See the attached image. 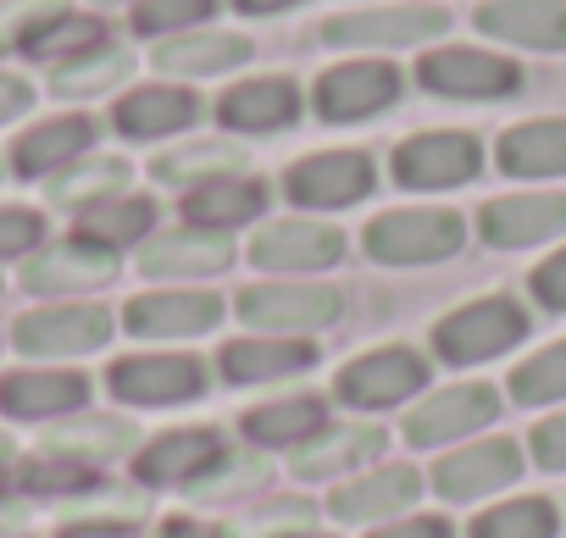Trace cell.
Listing matches in <instances>:
<instances>
[{"mask_svg":"<svg viewBox=\"0 0 566 538\" xmlns=\"http://www.w3.org/2000/svg\"><path fill=\"white\" fill-rule=\"evenodd\" d=\"M266 200H272V189H266L261 178L233 172V178H211V183L189 189V194H184V217H189V228H217V233H228V228L255 222V217L266 211Z\"/></svg>","mask_w":566,"mask_h":538,"instance_id":"cell-29","label":"cell"},{"mask_svg":"<svg viewBox=\"0 0 566 538\" xmlns=\"http://www.w3.org/2000/svg\"><path fill=\"white\" fill-rule=\"evenodd\" d=\"M222 0H134V34L150 40H172V34H195L206 18H217Z\"/></svg>","mask_w":566,"mask_h":538,"instance_id":"cell-41","label":"cell"},{"mask_svg":"<svg viewBox=\"0 0 566 538\" xmlns=\"http://www.w3.org/2000/svg\"><path fill=\"white\" fill-rule=\"evenodd\" d=\"M150 510V499H145V488H123V483H101L95 494H84V499H73V516L67 521H123V527H134L139 516Z\"/></svg>","mask_w":566,"mask_h":538,"instance_id":"cell-43","label":"cell"},{"mask_svg":"<svg viewBox=\"0 0 566 538\" xmlns=\"http://www.w3.org/2000/svg\"><path fill=\"white\" fill-rule=\"evenodd\" d=\"M373 538H455V527L444 516H411V521H395V527H384Z\"/></svg>","mask_w":566,"mask_h":538,"instance_id":"cell-49","label":"cell"},{"mask_svg":"<svg viewBox=\"0 0 566 538\" xmlns=\"http://www.w3.org/2000/svg\"><path fill=\"white\" fill-rule=\"evenodd\" d=\"M167 78H211V73H233L250 62V40L244 34H222V29H195V34H172L156 45L150 56Z\"/></svg>","mask_w":566,"mask_h":538,"instance_id":"cell-28","label":"cell"},{"mask_svg":"<svg viewBox=\"0 0 566 538\" xmlns=\"http://www.w3.org/2000/svg\"><path fill=\"white\" fill-rule=\"evenodd\" d=\"M384 444H389V433H384V428H373V422L317 428L306 444H295V455H290V472H295L301 483H317V477H345L350 466H367V461H378V455H384Z\"/></svg>","mask_w":566,"mask_h":538,"instance_id":"cell-24","label":"cell"},{"mask_svg":"<svg viewBox=\"0 0 566 538\" xmlns=\"http://www.w3.org/2000/svg\"><path fill=\"white\" fill-rule=\"evenodd\" d=\"M18 527H29V505H23L12 488H0V538L18 532Z\"/></svg>","mask_w":566,"mask_h":538,"instance_id":"cell-52","label":"cell"},{"mask_svg":"<svg viewBox=\"0 0 566 538\" xmlns=\"http://www.w3.org/2000/svg\"><path fill=\"white\" fill-rule=\"evenodd\" d=\"M511 400L516 405H549V400H566V339L527 356L516 372H511Z\"/></svg>","mask_w":566,"mask_h":538,"instance_id":"cell-42","label":"cell"},{"mask_svg":"<svg viewBox=\"0 0 566 538\" xmlns=\"http://www.w3.org/2000/svg\"><path fill=\"white\" fill-rule=\"evenodd\" d=\"M123 323L139 339H195V334H211L222 323V300L217 295H200V289L139 295V300H128Z\"/></svg>","mask_w":566,"mask_h":538,"instance_id":"cell-23","label":"cell"},{"mask_svg":"<svg viewBox=\"0 0 566 538\" xmlns=\"http://www.w3.org/2000/svg\"><path fill=\"white\" fill-rule=\"evenodd\" d=\"M417 84L439 101H505L522 89V67L494 51L472 45H439L417 62Z\"/></svg>","mask_w":566,"mask_h":538,"instance_id":"cell-3","label":"cell"},{"mask_svg":"<svg viewBox=\"0 0 566 538\" xmlns=\"http://www.w3.org/2000/svg\"><path fill=\"white\" fill-rule=\"evenodd\" d=\"M217 123L233 134H283L301 123V84L295 78H244L233 89H222L217 101Z\"/></svg>","mask_w":566,"mask_h":538,"instance_id":"cell-19","label":"cell"},{"mask_svg":"<svg viewBox=\"0 0 566 538\" xmlns=\"http://www.w3.org/2000/svg\"><path fill=\"white\" fill-rule=\"evenodd\" d=\"M361 244L384 266H433L467 244V222L461 211H444V205H406V211L373 217Z\"/></svg>","mask_w":566,"mask_h":538,"instance_id":"cell-1","label":"cell"},{"mask_svg":"<svg viewBox=\"0 0 566 538\" xmlns=\"http://www.w3.org/2000/svg\"><path fill=\"white\" fill-rule=\"evenodd\" d=\"M101 7H112V0H101Z\"/></svg>","mask_w":566,"mask_h":538,"instance_id":"cell-56","label":"cell"},{"mask_svg":"<svg viewBox=\"0 0 566 538\" xmlns=\"http://www.w3.org/2000/svg\"><path fill=\"white\" fill-rule=\"evenodd\" d=\"M422 488H428V477H422L417 466L395 461V466H384V472H367V477H356V483H339V488L328 494V510H334L345 527L389 521L395 510L417 505V494H422Z\"/></svg>","mask_w":566,"mask_h":538,"instance_id":"cell-21","label":"cell"},{"mask_svg":"<svg viewBox=\"0 0 566 538\" xmlns=\"http://www.w3.org/2000/svg\"><path fill=\"white\" fill-rule=\"evenodd\" d=\"M378 189V167L367 150H317L283 172V194L306 211H345Z\"/></svg>","mask_w":566,"mask_h":538,"instance_id":"cell-7","label":"cell"},{"mask_svg":"<svg viewBox=\"0 0 566 538\" xmlns=\"http://www.w3.org/2000/svg\"><path fill=\"white\" fill-rule=\"evenodd\" d=\"M527 439H533V461H538V466L566 472V411H560V416H549V422H538Z\"/></svg>","mask_w":566,"mask_h":538,"instance_id":"cell-47","label":"cell"},{"mask_svg":"<svg viewBox=\"0 0 566 538\" xmlns=\"http://www.w3.org/2000/svg\"><path fill=\"white\" fill-rule=\"evenodd\" d=\"M450 34L444 7H367V12H339L323 23V45L339 51H406Z\"/></svg>","mask_w":566,"mask_h":538,"instance_id":"cell-4","label":"cell"},{"mask_svg":"<svg viewBox=\"0 0 566 538\" xmlns=\"http://www.w3.org/2000/svg\"><path fill=\"white\" fill-rule=\"evenodd\" d=\"M400 89H406V78H400L395 62L361 56V62L328 67V73L312 84V112H317L323 123H367V117L389 112V106L400 101Z\"/></svg>","mask_w":566,"mask_h":538,"instance_id":"cell-6","label":"cell"},{"mask_svg":"<svg viewBox=\"0 0 566 538\" xmlns=\"http://www.w3.org/2000/svg\"><path fill=\"white\" fill-rule=\"evenodd\" d=\"M90 400V378L84 372H56V367H29V372H7L0 378V411L40 422V416H67Z\"/></svg>","mask_w":566,"mask_h":538,"instance_id":"cell-26","label":"cell"},{"mask_svg":"<svg viewBox=\"0 0 566 538\" xmlns=\"http://www.w3.org/2000/svg\"><path fill=\"white\" fill-rule=\"evenodd\" d=\"M62 538H139V532L123 527V521H67Z\"/></svg>","mask_w":566,"mask_h":538,"instance_id":"cell-50","label":"cell"},{"mask_svg":"<svg viewBox=\"0 0 566 538\" xmlns=\"http://www.w3.org/2000/svg\"><path fill=\"white\" fill-rule=\"evenodd\" d=\"M323 416H328V405L317 400V394H290V400H272V405H255V411H244V439L250 444H261V450H295V444H306L317 428H323Z\"/></svg>","mask_w":566,"mask_h":538,"instance_id":"cell-33","label":"cell"},{"mask_svg":"<svg viewBox=\"0 0 566 538\" xmlns=\"http://www.w3.org/2000/svg\"><path fill=\"white\" fill-rule=\"evenodd\" d=\"M0 466H12V439L0 433Z\"/></svg>","mask_w":566,"mask_h":538,"instance_id":"cell-54","label":"cell"},{"mask_svg":"<svg viewBox=\"0 0 566 538\" xmlns=\"http://www.w3.org/2000/svg\"><path fill=\"white\" fill-rule=\"evenodd\" d=\"M317 367V345L306 339H233L222 345V378L228 383H277Z\"/></svg>","mask_w":566,"mask_h":538,"instance_id":"cell-31","label":"cell"},{"mask_svg":"<svg viewBox=\"0 0 566 538\" xmlns=\"http://www.w3.org/2000/svg\"><path fill=\"white\" fill-rule=\"evenodd\" d=\"M467 538H555V505L549 499H505L494 510H483Z\"/></svg>","mask_w":566,"mask_h":538,"instance_id":"cell-39","label":"cell"},{"mask_svg":"<svg viewBox=\"0 0 566 538\" xmlns=\"http://www.w3.org/2000/svg\"><path fill=\"white\" fill-rule=\"evenodd\" d=\"M161 538H233L228 527H200V521H189V516H167L161 521Z\"/></svg>","mask_w":566,"mask_h":538,"instance_id":"cell-51","label":"cell"},{"mask_svg":"<svg viewBox=\"0 0 566 538\" xmlns=\"http://www.w3.org/2000/svg\"><path fill=\"white\" fill-rule=\"evenodd\" d=\"M250 261L261 273H323V266L345 261V233L328 222H306V217L266 222L250 239Z\"/></svg>","mask_w":566,"mask_h":538,"instance_id":"cell-10","label":"cell"},{"mask_svg":"<svg viewBox=\"0 0 566 538\" xmlns=\"http://www.w3.org/2000/svg\"><path fill=\"white\" fill-rule=\"evenodd\" d=\"M472 23L522 51H566V0H483Z\"/></svg>","mask_w":566,"mask_h":538,"instance_id":"cell-20","label":"cell"},{"mask_svg":"<svg viewBox=\"0 0 566 538\" xmlns=\"http://www.w3.org/2000/svg\"><path fill=\"white\" fill-rule=\"evenodd\" d=\"M261 483H266V455L255 444H244V450H228L206 477H195L184 488V499L189 505H228V499H239V494H250Z\"/></svg>","mask_w":566,"mask_h":538,"instance_id":"cell-38","label":"cell"},{"mask_svg":"<svg viewBox=\"0 0 566 538\" xmlns=\"http://www.w3.org/2000/svg\"><path fill=\"white\" fill-rule=\"evenodd\" d=\"M134 439H139V428H134L128 416H73V422H62V428L45 433V455H62V461H84V466H95V461H117V455H128Z\"/></svg>","mask_w":566,"mask_h":538,"instance_id":"cell-32","label":"cell"},{"mask_svg":"<svg viewBox=\"0 0 566 538\" xmlns=\"http://www.w3.org/2000/svg\"><path fill=\"white\" fill-rule=\"evenodd\" d=\"M290 538H323V532H290Z\"/></svg>","mask_w":566,"mask_h":538,"instance_id":"cell-55","label":"cell"},{"mask_svg":"<svg viewBox=\"0 0 566 538\" xmlns=\"http://www.w3.org/2000/svg\"><path fill=\"white\" fill-rule=\"evenodd\" d=\"M128 73H134V56H128L123 45H101V51H90V56H73V62L51 67V89H56L62 101H90V95L117 89Z\"/></svg>","mask_w":566,"mask_h":538,"instance_id":"cell-37","label":"cell"},{"mask_svg":"<svg viewBox=\"0 0 566 538\" xmlns=\"http://www.w3.org/2000/svg\"><path fill=\"white\" fill-rule=\"evenodd\" d=\"M34 106V84L18 78V73H0V123H12Z\"/></svg>","mask_w":566,"mask_h":538,"instance_id":"cell-48","label":"cell"},{"mask_svg":"<svg viewBox=\"0 0 566 538\" xmlns=\"http://www.w3.org/2000/svg\"><path fill=\"white\" fill-rule=\"evenodd\" d=\"M23 494H40V499H84L101 488V477L84 466V461H62V455H40L18 472Z\"/></svg>","mask_w":566,"mask_h":538,"instance_id":"cell-40","label":"cell"},{"mask_svg":"<svg viewBox=\"0 0 566 538\" xmlns=\"http://www.w3.org/2000/svg\"><path fill=\"white\" fill-rule=\"evenodd\" d=\"M422 383H428V356H417L411 345H389V350L350 361L334 378V394L356 411H389V405L422 394Z\"/></svg>","mask_w":566,"mask_h":538,"instance_id":"cell-8","label":"cell"},{"mask_svg":"<svg viewBox=\"0 0 566 538\" xmlns=\"http://www.w3.org/2000/svg\"><path fill=\"white\" fill-rule=\"evenodd\" d=\"M533 300L538 306H549V312H566V250H555L549 261H538L533 266Z\"/></svg>","mask_w":566,"mask_h":538,"instance_id":"cell-46","label":"cell"},{"mask_svg":"<svg viewBox=\"0 0 566 538\" xmlns=\"http://www.w3.org/2000/svg\"><path fill=\"white\" fill-rule=\"evenodd\" d=\"M200 95L184 89V84H139L117 101L112 123L123 139H167V134H184L200 123Z\"/></svg>","mask_w":566,"mask_h":538,"instance_id":"cell-22","label":"cell"},{"mask_svg":"<svg viewBox=\"0 0 566 538\" xmlns=\"http://www.w3.org/2000/svg\"><path fill=\"white\" fill-rule=\"evenodd\" d=\"M128 161L123 156H95V161H73V167H62L51 183H45V194H51V205H67V211H90V205H101V200H112V194H128Z\"/></svg>","mask_w":566,"mask_h":538,"instance_id":"cell-35","label":"cell"},{"mask_svg":"<svg viewBox=\"0 0 566 538\" xmlns=\"http://www.w3.org/2000/svg\"><path fill=\"white\" fill-rule=\"evenodd\" d=\"M117 273H123L117 250H101V244L73 233L67 244H51V250H40L23 266V289H34V295H78V289L112 284Z\"/></svg>","mask_w":566,"mask_h":538,"instance_id":"cell-15","label":"cell"},{"mask_svg":"<svg viewBox=\"0 0 566 538\" xmlns=\"http://www.w3.org/2000/svg\"><path fill=\"white\" fill-rule=\"evenodd\" d=\"M312 499H272V505H261L250 521H239V527H250V532H261V538H290V532H306L312 527Z\"/></svg>","mask_w":566,"mask_h":538,"instance_id":"cell-44","label":"cell"},{"mask_svg":"<svg viewBox=\"0 0 566 538\" xmlns=\"http://www.w3.org/2000/svg\"><path fill=\"white\" fill-rule=\"evenodd\" d=\"M156 228V200L150 194H112L90 211H78V239L101 244V250H123L139 244Z\"/></svg>","mask_w":566,"mask_h":538,"instance_id":"cell-36","label":"cell"},{"mask_svg":"<svg viewBox=\"0 0 566 538\" xmlns=\"http://www.w3.org/2000/svg\"><path fill=\"white\" fill-rule=\"evenodd\" d=\"M106 383L128 405H189L206 389V361L200 356H128L106 372Z\"/></svg>","mask_w":566,"mask_h":538,"instance_id":"cell-12","label":"cell"},{"mask_svg":"<svg viewBox=\"0 0 566 538\" xmlns=\"http://www.w3.org/2000/svg\"><path fill=\"white\" fill-rule=\"evenodd\" d=\"M290 7H301V0H233V12H244V18H277Z\"/></svg>","mask_w":566,"mask_h":538,"instance_id":"cell-53","label":"cell"},{"mask_svg":"<svg viewBox=\"0 0 566 538\" xmlns=\"http://www.w3.org/2000/svg\"><path fill=\"white\" fill-rule=\"evenodd\" d=\"M228 455L222 433L217 428H172V433H156L139 461H134V477L150 483V488H189L195 477H206L217 461Z\"/></svg>","mask_w":566,"mask_h":538,"instance_id":"cell-13","label":"cell"},{"mask_svg":"<svg viewBox=\"0 0 566 538\" xmlns=\"http://www.w3.org/2000/svg\"><path fill=\"white\" fill-rule=\"evenodd\" d=\"M45 239V217L29 205H0V255H29Z\"/></svg>","mask_w":566,"mask_h":538,"instance_id":"cell-45","label":"cell"},{"mask_svg":"<svg viewBox=\"0 0 566 538\" xmlns=\"http://www.w3.org/2000/svg\"><path fill=\"white\" fill-rule=\"evenodd\" d=\"M483 172V145L472 134H411L395 150V183L400 189H455Z\"/></svg>","mask_w":566,"mask_h":538,"instance_id":"cell-11","label":"cell"},{"mask_svg":"<svg viewBox=\"0 0 566 538\" xmlns=\"http://www.w3.org/2000/svg\"><path fill=\"white\" fill-rule=\"evenodd\" d=\"M233 266V239L217 233V228H172V233H156L145 250H139V273L145 278H211Z\"/></svg>","mask_w":566,"mask_h":538,"instance_id":"cell-18","label":"cell"},{"mask_svg":"<svg viewBox=\"0 0 566 538\" xmlns=\"http://www.w3.org/2000/svg\"><path fill=\"white\" fill-rule=\"evenodd\" d=\"M239 323L250 328H272V334H317V328H334L339 312H345V295L328 289V284H250L239 289L233 300Z\"/></svg>","mask_w":566,"mask_h":538,"instance_id":"cell-5","label":"cell"},{"mask_svg":"<svg viewBox=\"0 0 566 538\" xmlns=\"http://www.w3.org/2000/svg\"><path fill=\"white\" fill-rule=\"evenodd\" d=\"M23 356H90L112 339V312L101 306H51V312H29L12 328Z\"/></svg>","mask_w":566,"mask_h":538,"instance_id":"cell-16","label":"cell"},{"mask_svg":"<svg viewBox=\"0 0 566 538\" xmlns=\"http://www.w3.org/2000/svg\"><path fill=\"white\" fill-rule=\"evenodd\" d=\"M516 472H522V450L511 439H483V444H467V450L444 455L433 466L428 488L439 499H450V505H467L478 494H494V488L516 483Z\"/></svg>","mask_w":566,"mask_h":538,"instance_id":"cell-14","label":"cell"},{"mask_svg":"<svg viewBox=\"0 0 566 538\" xmlns=\"http://www.w3.org/2000/svg\"><path fill=\"white\" fill-rule=\"evenodd\" d=\"M494 161L505 178H560L566 172V117H533L500 134Z\"/></svg>","mask_w":566,"mask_h":538,"instance_id":"cell-30","label":"cell"},{"mask_svg":"<svg viewBox=\"0 0 566 538\" xmlns=\"http://www.w3.org/2000/svg\"><path fill=\"white\" fill-rule=\"evenodd\" d=\"M494 416H500V389H489V383H450V389H433L422 405L406 411V444L433 450V444L478 433Z\"/></svg>","mask_w":566,"mask_h":538,"instance_id":"cell-9","label":"cell"},{"mask_svg":"<svg viewBox=\"0 0 566 538\" xmlns=\"http://www.w3.org/2000/svg\"><path fill=\"white\" fill-rule=\"evenodd\" d=\"M101 45H112V34H106V23L101 18H90V12H67V7H40L23 29H18V51L23 56H34V62H51V67H62V62H73V56H90V51H101Z\"/></svg>","mask_w":566,"mask_h":538,"instance_id":"cell-25","label":"cell"},{"mask_svg":"<svg viewBox=\"0 0 566 538\" xmlns=\"http://www.w3.org/2000/svg\"><path fill=\"white\" fill-rule=\"evenodd\" d=\"M478 233L494 250H527L566 233V194H500L478 211Z\"/></svg>","mask_w":566,"mask_h":538,"instance_id":"cell-17","label":"cell"},{"mask_svg":"<svg viewBox=\"0 0 566 538\" xmlns=\"http://www.w3.org/2000/svg\"><path fill=\"white\" fill-rule=\"evenodd\" d=\"M527 339V312L505 295H489V300H472L461 312H450L439 328H433V350L439 361L450 367H478V361H494L505 356L511 345Z\"/></svg>","mask_w":566,"mask_h":538,"instance_id":"cell-2","label":"cell"},{"mask_svg":"<svg viewBox=\"0 0 566 538\" xmlns=\"http://www.w3.org/2000/svg\"><path fill=\"white\" fill-rule=\"evenodd\" d=\"M244 172V150L228 145V139H200V145H178V150H161L150 161V178L167 183V189H200L211 178H233Z\"/></svg>","mask_w":566,"mask_h":538,"instance_id":"cell-34","label":"cell"},{"mask_svg":"<svg viewBox=\"0 0 566 538\" xmlns=\"http://www.w3.org/2000/svg\"><path fill=\"white\" fill-rule=\"evenodd\" d=\"M95 117H51V123H40V128H29L18 145H12V167H18V178H56L62 167H73V161H84L90 156V145H95Z\"/></svg>","mask_w":566,"mask_h":538,"instance_id":"cell-27","label":"cell"}]
</instances>
